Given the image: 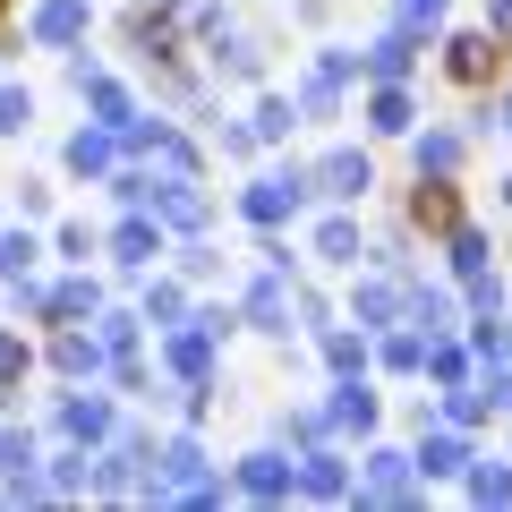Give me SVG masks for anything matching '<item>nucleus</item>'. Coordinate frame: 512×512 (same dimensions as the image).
I'll use <instances>...</instances> for the list:
<instances>
[{
  "label": "nucleus",
  "mask_w": 512,
  "mask_h": 512,
  "mask_svg": "<svg viewBox=\"0 0 512 512\" xmlns=\"http://www.w3.org/2000/svg\"><path fill=\"white\" fill-rule=\"evenodd\" d=\"M120 128H103V120H94V128H77V137H69V146H60V171H69V180H103V171H120Z\"/></svg>",
  "instance_id": "obj_16"
},
{
  "label": "nucleus",
  "mask_w": 512,
  "mask_h": 512,
  "mask_svg": "<svg viewBox=\"0 0 512 512\" xmlns=\"http://www.w3.org/2000/svg\"><path fill=\"white\" fill-rule=\"evenodd\" d=\"M52 256H60V265H94V256H103V231H94V222H60Z\"/></svg>",
  "instance_id": "obj_26"
},
{
  "label": "nucleus",
  "mask_w": 512,
  "mask_h": 512,
  "mask_svg": "<svg viewBox=\"0 0 512 512\" xmlns=\"http://www.w3.org/2000/svg\"><path fill=\"white\" fill-rule=\"evenodd\" d=\"M402 291H410V325H419V333H453V325H461V291H453V274H444V282L402 274Z\"/></svg>",
  "instance_id": "obj_18"
},
{
  "label": "nucleus",
  "mask_w": 512,
  "mask_h": 512,
  "mask_svg": "<svg viewBox=\"0 0 512 512\" xmlns=\"http://www.w3.org/2000/svg\"><path fill=\"white\" fill-rule=\"evenodd\" d=\"M436 248H444V274H453V282H470V274H487V265H495V231L478 214H453L436 231Z\"/></svg>",
  "instance_id": "obj_15"
},
{
  "label": "nucleus",
  "mask_w": 512,
  "mask_h": 512,
  "mask_svg": "<svg viewBox=\"0 0 512 512\" xmlns=\"http://www.w3.org/2000/svg\"><path fill=\"white\" fill-rule=\"evenodd\" d=\"M214 274H222V256L205 248V231H197V239H180V282H214Z\"/></svg>",
  "instance_id": "obj_28"
},
{
  "label": "nucleus",
  "mask_w": 512,
  "mask_h": 512,
  "mask_svg": "<svg viewBox=\"0 0 512 512\" xmlns=\"http://www.w3.org/2000/svg\"><path fill=\"white\" fill-rule=\"evenodd\" d=\"M478 26H487V43L512 60V0H487V9H478Z\"/></svg>",
  "instance_id": "obj_29"
},
{
  "label": "nucleus",
  "mask_w": 512,
  "mask_h": 512,
  "mask_svg": "<svg viewBox=\"0 0 512 512\" xmlns=\"http://www.w3.org/2000/svg\"><path fill=\"white\" fill-rule=\"evenodd\" d=\"M26 367H35V350H26L18 333H0V393H9V384H18Z\"/></svg>",
  "instance_id": "obj_31"
},
{
  "label": "nucleus",
  "mask_w": 512,
  "mask_h": 512,
  "mask_svg": "<svg viewBox=\"0 0 512 512\" xmlns=\"http://www.w3.org/2000/svg\"><path fill=\"white\" fill-rule=\"evenodd\" d=\"M478 453L470 427H444V419H419V444H410V461H419L427 487H444V478H461V461Z\"/></svg>",
  "instance_id": "obj_11"
},
{
  "label": "nucleus",
  "mask_w": 512,
  "mask_h": 512,
  "mask_svg": "<svg viewBox=\"0 0 512 512\" xmlns=\"http://www.w3.org/2000/svg\"><path fill=\"white\" fill-rule=\"evenodd\" d=\"M350 478H359V470L342 461V444H333V436L299 453V495H316V504H342V495H350Z\"/></svg>",
  "instance_id": "obj_17"
},
{
  "label": "nucleus",
  "mask_w": 512,
  "mask_h": 512,
  "mask_svg": "<svg viewBox=\"0 0 512 512\" xmlns=\"http://www.w3.org/2000/svg\"><path fill=\"white\" fill-rule=\"evenodd\" d=\"M367 128H376V137H410V128H419V86H410V77L367 86Z\"/></svg>",
  "instance_id": "obj_19"
},
{
  "label": "nucleus",
  "mask_w": 512,
  "mask_h": 512,
  "mask_svg": "<svg viewBox=\"0 0 512 512\" xmlns=\"http://www.w3.org/2000/svg\"><path fill=\"white\" fill-rule=\"evenodd\" d=\"M453 487L470 495V504H512V453H470Z\"/></svg>",
  "instance_id": "obj_20"
},
{
  "label": "nucleus",
  "mask_w": 512,
  "mask_h": 512,
  "mask_svg": "<svg viewBox=\"0 0 512 512\" xmlns=\"http://www.w3.org/2000/svg\"><path fill=\"white\" fill-rule=\"evenodd\" d=\"M436 52H444V77H453V86H470V94H487L495 77H504V52L487 43V26H444Z\"/></svg>",
  "instance_id": "obj_4"
},
{
  "label": "nucleus",
  "mask_w": 512,
  "mask_h": 512,
  "mask_svg": "<svg viewBox=\"0 0 512 512\" xmlns=\"http://www.w3.org/2000/svg\"><path fill=\"white\" fill-rule=\"evenodd\" d=\"M376 188H384V180H376V163H367L359 146H325V154L308 163V197H316V205H367Z\"/></svg>",
  "instance_id": "obj_3"
},
{
  "label": "nucleus",
  "mask_w": 512,
  "mask_h": 512,
  "mask_svg": "<svg viewBox=\"0 0 512 512\" xmlns=\"http://www.w3.org/2000/svg\"><path fill=\"white\" fill-rule=\"evenodd\" d=\"M291 282L299 274H274V265H256L239 282V325H256L265 342H291Z\"/></svg>",
  "instance_id": "obj_5"
},
{
  "label": "nucleus",
  "mask_w": 512,
  "mask_h": 512,
  "mask_svg": "<svg viewBox=\"0 0 512 512\" xmlns=\"http://www.w3.org/2000/svg\"><path fill=\"white\" fill-rule=\"evenodd\" d=\"M495 214L512 222V171H504V180H495Z\"/></svg>",
  "instance_id": "obj_33"
},
{
  "label": "nucleus",
  "mask_w": 512,
  "mask_h": 512,
  "mask_svg": "<svg viewBox=\"0 0 512 512\" xmlns=\"http://www.w3.org/2000/svg\"><path fill=\"white\" fill-rule=\"evenodd\" d=\"M35 265H43V239L26 231V222H0V282L35 274Z\"/></svg>",
  "instance_id": "obj_23"
},
{
  "label": "nucleus",
  "mask_w": 512,
  "mask_h": 512,
  "mask_svg": "<svg viewBox=\"0 0 512 512\" xmlns=\"http://www.w3.org/2000/svg\"><path fill=\"white\" fill-rule=\"evenodd\" d=\"M231 495H256V504H291V495H299V453H282V444H256V453H239Z\"/></svg>",
  "instance_id": "obj_7"
},
{
  "label": "nucleus",
  "mask_w": 512,
  "mask_h": 512,
  "mask_svg": "<svg viewBox=\"0 0 512 512\" xmlns=\"http://www.w3.org/2000/svg\"><path fill=\"white\" fill-rule=\"evenodd\" d=\"M350 504H427V478L410 461V444H367L359 478H350Z\"/></svg>",
  "instance_id": "obj_2"
},
{
  "label": "nucleus",
  "mask_w": 512,
  "mask_h": 512,
  "mask_svg": "<svg viewBox=\"0 0 512 512\" xmlns=\"http://www.w3.org/2000/svg\"><path fill=\"white\" fill-rule=\"evenodd\" d=\"M231 205H239V222H256V231H282V222H299V214L316 205V197H308V163H265Z\"/></svg>",
  "instance_id": "obj_1"
},
{
  "label": "nucleus",
  "mask_w": 512,
  "mask_h": 512,
  "mask_svg": "<svg viewBox=\"0 0 512 512\" xmlns=\"http://www.w3.org/2000/svg\"><path fill=\"white\" fill-rule=\"evenodd\" d=\"M0 18H9V0H0Z\"/></svg>",
  "instance_id": "obj_34"
},
{
  "label": "nucleus",
  "mask_w": 512,
  "mask_h": 512,
  "mask_svg": "<svg viewBox=\"0 0 512 512\" xmlns=\"http://www.w3.org/2000/svg\"><path fill=\"white\" fill-rule=\"evenodd\" d=\"M308 256L325 265V274H359L367 265V231H359V205H325L308 231Z\"/></svg>",
  "instance_id": "obj_6"
},
{
  "label": "nucleus",
  "mask_w": 512,
  "mask_h": 512,
  "mask_svg": "<svg viewBox=\"0 0 512 512\" xmlns=\"http://www.w3.org/2000/svg\"><path fill=\"white\" fill-rule=\"evenodd\" d=\"M410 171L419 180H461L470 171V128H410Z\"/></svg>",
  "instance_id": "obj_12"
},
{
  "label": "nucleus",
  "mask_w": 512,
  "mask_h": 512,
  "mask_svg": "<svg viewBox=\"0 0 512 512\" xmlns=\"http://www.w3.org/2000/svg\"><path fill=\"white\" fill-rule=\"evenodd\" d=\"M325 419H333V436H376V427H384L376 384H367V376H333L325 384Z\"/></svg>",
  "instance_id": "obj_14"
},
{
  "label": "nucleus",
  "mask_w": 512,
  "mask_h": 512,
  "mask_svg": "<svg viewBox=\"0 0 512 512\" xmlns=\"http://www.w3.org/2000/svg\"><path fill=\"white\" fill-rule=\"evenodd\" d=\"M163 9H180V0H163Z\"/></svg>",
  "instance_id": "obj_35"
},
{
  "label": "nucleus",
  "mask_w": 512,
  "mask_h": 512,
  "mask_svg": "<svg viewBox=\"0 0 512 512\" xmlns=\"http://www.w3.org/2000/svg\"><path fill=\"white\" fill-rule=\"evenodd\" d=\"M94 26V0H35L26 9V43H43V52H77Z\"/></svg>",
  "instance_id": "obj_13"
},
{
  "label": "nucleus",
  "mask_w": 512,
  "mask_h": 512,
  "mask_svg": "<svg viewBox=\"0 0 512 512\" xmlns=\"http://www.w3.org/2000/svg\"><path fill=\"white\" fill-rule=\"evenodd\" d=\"M393 18H410V26H427V35H436V26L453 18V0H393Z\"/></svg>",
  "instance_id": "obj_30"
},
{
  "label": "nucleus",
  "mask_w": 512,
  "mask_h": 512,
  "mask_svg": "<svg viewBox=\"0 0 512 512\" xmlns=\"http://www.w3.org/2000/svg\"><path fill=\"white\" fill-rule=\"evenodd\" d=\"M103 256L120 265V274H154V265H163V222H154L146 205H128V222L103 231Z\"/></svg>",
  "instance_id": "obj_10"
},
{
  "label": "nucleus",
  "mask_w": 512,
  "mask_h": 512,
  "mask_svg": "<svg viewBox=\"0 0 512 512\" xmlns=\"http://www.w3.org/2000/svg\"><path fill=\"white\" fill-rule=\"evenodd\" d=\"M461 342L478 350V367L512 359V308H478V316H461Z\"/></svg>",
  "instance_id": "obj_22"
},
{
  "label": "nucleus",
  "mask_w": 512,
  "mask_h": 512,
  "mask_svg": "<svg viewBox=\"0 0 512 512\" xmlns=\"http://www.w3.org/2000/svg\"><path fill=\"white\" fill-rule=\"evenodd\" d=\"M18 205L26 214H52V180H18Z\"/></svg>",
  "instance_id": "obj_32"
},
{
  "label": "nucleus",
  "mask_w": 512,
  "mask_h": 512,
  "mask_svg": "<svg viewBox=\"0 0 512 512\" xmlns=\"http://www.w3.org/2000/svg\"><path fill=\"white\" fill-rule=\"evenodd\" d=\"M188 308H197V299H188V282H146V308H137V316L163 333V325H180Z\"/></svg>",
  "instance_id": "obj_25"
},
{
  "label": "nucleus",
  "mask_w": 512,
  "mask_h": 512,
  "mask_svg": "<svg viewBox=\"0 0 512 512\" xmlns=\"http://www.w3.org/2000/svg\"><path fill=\"white\" fill-rule=\"evenodd\" d=\"M419 43H427V26L393 18V26H384V35L359 52V86H393V77H419Z\"/></svg>",
  "instance_id": "obj_8"
},
{
  "label": "nucleus",
  "mask_w": 512,
  "mask_h": 512,
  "mask_svg": "<svg viewBox=\"0 0 512 512\" xmlns=\"http://www.w3.org/2000/svg\"><path fill=\"white\" fill-rule=\"evenodd\" d=\"M291 128H299V103H291V94H256V120H248L256 146H282Z\"/></svg>",
  "instance_id": "obj_24"
},
{
  "label": "nucleus",
  "mask_w": 512,
  "mask_h": 512,
  "mask_svg": "<svg viewBox=\"0 0 512 512\" xmlns=\"http://www.w3.org/2000/svg\"><path fill=\"white\" fill-rule=\"evenodd\" d=\"M111 436H120V410H111L103 393H60L52 402V444H86L94 453V444H111Z\"/></svg>",
  "instance_id": "obj_9"
},
{
  "label": "nucleus",
  "mask_w": 512,
  "mask_h": 512,
  "mask_svg": "<svg viewBox=\"0 0 512 512\" xmlns=\"http://www.w3.org/2000/svg\"><path fill=\"white\" fill-rule=\"evenodd\" d=\"M52 367H60V376H103L111 350L94 342V333H77V325H52Z\"/></svg>",
  "instance_id": "obj_21"
},
{
  "label": "nucleus",
  "mask_w": 512,
  "mask_h": 512,
  "mask_svg": "<svg viewBox=\"0 0 512 512\" xmlns=\"http://www.w3.org/2000/svg\"><path fill=\"white\" fill-rule=\"evenodd\" d=\"M26 128H35V94L0 77V137H26Z\"/></svg>",
  "instance_id": "obj_27"
}]
</instances>
